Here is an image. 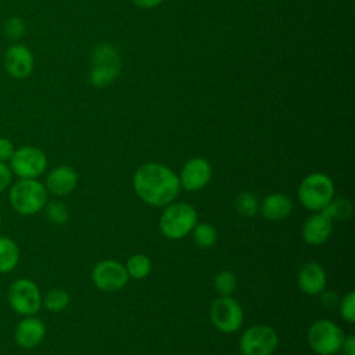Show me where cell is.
I'll return each instance as SVG.
<instances>
[{
  "instance_id": "1",
  "label": "cell",
  "mask_w": 355,
  "mask_h": 355,
  "mask_svg": "<svg viewBox=\"0 0 355 355\" xmlns=\"http://www.w3.org/2000/svg\"><path fill=\"white\" fill-rule=\"evenodd\" d=\"M133 189L146 204L165 207L179 194L180 182L171 168L157 162H147L135 172Z\"/></svg>"
},
{
  "instance_id": "2",
  "label": "cell",
  "mask_w": 355,
  "mask_h": 355,
  "mask_svg": "<svg viewBox=\"0 0 355 355\" xmlns=\"http://www.w3.org/2000/svg\"><path fill=\"white\" fill-rule=\"evenodd\" d=\"M197 223V211L184 201H172L165 205L159 218V230L169 240H182Z\"/></svg>"
},
{
  "instance_id": "3",
  "label": "cell",
  "mask_w": 355,
  "mask_h": 355,
  "mask_svg": "<svg viewBox=\"0 0 355 355\" xmlns=\"http://www.w3.org/2000/svg\"><path fill=\"white\" fill-rule=\"evenodd\" d=\"M10 204L21 215H35L47 204V190L36 179H19L10 187Z\"/></svg>"
},
{
  "instance_id": "4",
  "label": "cell",
  "mask_w": 355,
  "mask_h": 355,
  "mask_svg": "<svg viewBox=\"0 0 355 355\" xmlns=\"http://www.w3.org/2000/svg\"><path fill=\"white\" fill-rule=\"evenodd\" d=\"M334 197L333 179L322 172L309 173L302 179L298 187L301 204L313 212L323 211Z\"/></svg>"
},
{
  "instance_id": "5",
  "label": "cell",
  "mask_w": 355,
  "mask_h": 355,
  "mask_svg": "<svg viewBox=\"0 0 355 355\" xmlns=\"http://www.w3.org/2000/svg\"><path fill=\"white\" fill-rule=\"evenodd\" d=\"M344 338L341 327L329 319L313 322L306 334L309 348L318 355H336L341 349Z\"/></svg>"
},
{
  "instance_id": "6",
  "label": "cell",
  "mask_w": 355,
  "mask_h": 355,
  "mask_svg": "<svg viewBox=\"0 0 355 355\" xmlns=\"http://www.w3.org/2000/svg\"><path fill=\"white\" fill-rule=\"evenodd\" d=\"M10 306L19 315L33 316L42 308V294L37 284L31 279L14 280L7 293Z\"/></svg>"
},
{
  "instance_id": "7",
  "label": "cell",
  "mask_w": 355,
  "mask_h": 355,
  "mask_svg": "<svg viewBox=\"0 0 355 355\" xmlns=\"http://www.w3.org/2000/svg\"><path fill=\"white\" fill-rule=\"evenodd\" d=\"M121 58L118 51L110 44H100L93 53L89 79L92 85L104 87L111 83L121 71Z\"/></svg>"
},
{
  "instance_id": "8",
  "label": "cell",
  "mask_w": 355,
  "mask_h": 355,
  "mask_svg": "<svg viewBox=\"0 0 355 355\" xmlns=\"http://www.w3.org/2000/svg\"><path fill=\"white\" fill-rule=\"evenodd\" d=\"M239 345L243 355H272L279 345V336L270 326L255 324L241 334Z\"/></svg>"
},
{
  "instance_id": "9",
  "label": "cell",
  "mask_w": 355,
  "mask_h": 355,
  "mask_svg": "<svg viewBox=\"0 0 355 355\" xmlns=\"http://www.w3.org/2000/svg\"><path fill=\"white\" fill-rule=\"evenodd\" d=\"M47 168V157L39 147L24 146L14 151L10 169L19 179H36Z\"/></svg>"
},
{
  "instance_id": "10",
  "label": "cell",
  "mask_w": 355,
  "mask_h": 355,
  "mask_svg": "<svg viewBox=\"0 0 355 355\" xmlns=\"http://www.w3.org/2000/svg\"><path fill=\"white\" fill-rule=\"evenodd\" d=\"M209 318L214 326L222 333H234L243 324V309L240 304L230 295L216 298L209 309Z\"/></svg>"
},
{
  "instance_id": "11",
  "label": "cell",
  "mask_w": 355,
  "mask_h": 355,
  "mask_svg": "<svg viewBox=\"0 0 355 355\" xmlns=\"http://www.w3.org/2000/svg\"><path fill=\"white\" fill-rule=\"evenodd\" d=\"M92 280L103 291H118L126 286L129 276L125 265L114 259H104L94 265Z\"/></svg>"
},
{
  "instance_id": "12",
  "label": "cell",
  "mask_w": 355,
  "mask_h": 355,
  "mask_svg": "<svg viewBox=\"0 0 355 355\" xmlns=\"http://www.w3.org/2000/svg\"><path fill=\"white\" fill-rule=\"evenodd\" d=\"M212 178V168L211 164L201 157L190 158L184 162L179 182L180 187L189 190V191H197L204 189Z\"/></svg>"
},
{
  "instance_id": "13",
  "label": "cell",
  "mask_w": 355,
  "mask_h": 355,
  "mask_svg": "<svg viewBox=\"0 0 355 355\" xmlns=\"http://www.w3.org/2000/svg\"><path fill=\"white\" fill-rule=\"evenodd\" d=\"M35 60L31 50L24 44H12L6 50L4 67L10 76L25 79L33 71Z\"/></svg>"
},
{
  "instance_id": "14",
  "label": "cell",
  "mask_w": 355,
  "mask_h": 355,
  "mask_svg": "<svg viewBox=\"0 0 355 355\" xmlns=\"http://www.w3.org/2000/svg\"><path fill=\"white\" fill-rule=\"evenodd\" d=\"M46 336L44 323L35 316H26L15 327L14 338L15 343L24 349H32L37 347Z\"/></svg>"
},
{
  "instance_id": "15",
  "label": "cell",
  "mask_w": 355,
  "mask_h": 355,
  "mask_svg": "<svg viewBox=\"0 0 355 355\" xmlns=\"http://www.w3.org/2000/svg\"><path fill=\"white\" fill-rule=\"evenodd\" d=\"M333 232V220L323 212H315L302 225V239L309 245L323 244Z\"/></svg>"
},
{
  "instance_id": "16",
  "label": "cell",
  "mask_w": 355,
  "mask_h": 355,
  "mask_svg": "<svg viewBox=\"0 0 355 355\" xmlns=\"http://www.w3.org/2000/svg\"><path fill=\"white\" fill-rule=\"evenodd\" d=\"M78 184V173L73 168L61 165L54 168L46 179V190L53 196L62 197L75 190Z\"/></svg>"
},
{
  "instance_id": "17",
  "label": "cell",
  "mask_w": 355,
  "mask_h": 355,
  "mask_svg": "<svg viewBox=\"0 0 355 355\" xmlns=\"http://www.w3.org/2000/svg\"><path fill=\"white\" fill-rule=\"evenodd\" d=\"M326 272L316 262L305 263L298 272V287L306 295L320 294L326 287Z\"/></svg>"
},
{
  "instance_id": "18",
  "label": "cell",
  "mask_w": 355,
  "mask_h": 355,
  "mask_svg": "<svg viewBox=\"0 0 355 355\" xmlns=\"http://www.w3.org/2000/svg\"><path fill=\"white\" fill-rule=\"evenodd\" d=\"M261 214L268 220H283L293 211V201L283 193H272L259 204Z\"/></svg>"
},
{
  "instance_id": "19",
  "label": "cell",
  "mask_w": 355,
  "mask_h": 355,
  "mask_svg": "<svg viewBox=\"0 0 355 355\" xmlns=\"http://www.w3.org/2000/svg\"><path fill=\"white\" fill-rule=\"evenodd\" d=\"M19 261L18 244L10 239L0 236V273L11 272Z\"/></svg>"
},
{
  "instance_id": "20",
  "label": "cell",
  "mask_w": 355,
  "mask_h": 355,
  "mask_svg": "<svg viewBox=\"0 0 355 355\" xmlns=\"http://www.w3.org/2000/svg\"><path fill=\"white\" fill-rule=\"evenodd\" d=\"M126 272L129 277L133 279H144L148 276V273L153 269V263L151 259L144 255V254H135L132 257H129V259L126 261Z\"/></svg>"
},
{
  "instance_id": "21",
  "label": "cell",
  "mask_w": 355,
  "mask_h": 355,
  "mask_svg": "<svg viewBox=\"0 0 355 355\" xmlns=\"http://www.w3.org/2000/svg\"><path fill=\"white\" fill-rule=\"evenodd\" d=\"M191 232H193V240L196 245L200 248H209L216 243V239H218L216 229L207 222L196 223Z\"/></svg>"
},
{
  "instance_id": "22",
  "label": "cell",
  "mask_w": 355,
  "mask_h": 355,
  "mask_svg": "<svg viewBox=\"0 0 355 355\" xmlns=\"http://www.w3.org/2000/svg\"><path fill=\"white\" fill-rule=\"evenodd\" d=\"M323 212L331 219H337V220H343V219H348L352 215V204L349 200L343 198V197H337L327 204V207L323 209Z\"/></svg>"
},
{
  "instance_id": "23",
  "label": "cell",
  "mask_w": 355,
  "mask_h": 355,
  "mask_svg": "<svg viewBox=\"0 0 355 355\" xmlns=\"http://www.w3.org/2000/svg\"><path fill=\"white\" fill-rule=\"evenodd\" d=\"M42 305L50 312H61L69 305V294L62 288H53L42 300Z\"/></svg>"
},
{
  "instance_id": "24",
  "label": "cell",
  "mask_w": 355,
  "mask_h": 355,
  "mask_svg": "<svg viewBox=\"0 0 355 355\" xmlns=\"http://www.w3.org/2000/svg\"><path fill=\"white\" fill-rule=\"evenodd\" d=\"M234 207L240 215L245 218H252L259 209V201L252 193L243 191L236 197Z\"/></svg>"
},
{
  "instance_id": "25",
  "label": "cell",
  "mask_w": 355,
  "mask_h": 355,
  "mask_svg": "<svg viewBox=\"0 0 355 355\" xmlns=\"http://www.w3.org/2000/svg\"><path fill=\"white\" fill-rule=\"evenodd\" d=\"M214 286L220 295H230L237 287V277L230 270H220L214 279Z\"/></svg>"
},
{
  "instance_id": "26",
  "label": "cell",
  "mask_w": 355,
  "mask_h": 355,
  "mask_svg": "<svg viewBox=\"0 0 355 355\" xmlns=\"http://www.w3.org/2000/svg\"><path fill=\"white\" fill-rule=\"evenodd\" d=\"M44 209H46V216L49 218V220H51L55 225L65 223L69 218L68 208L61 201H50V202L47 201V204L44 205Z\"/></svg>"
},
{
  "instance_id": "27",
  "label": "cell",
  "mask_w": 355,
  "mask_h": 355,
  "mask_svg": "<svg viewBox=\"0 0 355 355\" xmlns=\"http://www.w3.org/2000/svg\"><path fill=\"white\" fill-rule=\"evenodd\" d=\"M338 311L347 323L355 322V293L349 291L347 293L340 301H338Z\"/></svg>"
},
{
  "instance_id": "28",
  "label": "cell",
  "mask_w": 355,
  "mask_h": 355,
  "mask_svg": "<svg viewBox=\"0 0 355 355\" xmlns=\"http://www.w3.org/2000/svg\"><path fill=\"white\" fill-rule=\"evenodd\" d=\"M4 32H6V36L10 40L21 39L24 36V32H25L24 19L19 18V17H11L4 25Z\"/></svg>"
},
{
  "instance_id": "29",
  "label": "cell",
  "mask_w": 355,
  "mask_h": 355,
  "mask_svg": "<svg viewBox=\"0 0 355 355\" xmlns=\"http://www.w3.org/2000/svg\"><path fill=\"white\" fill-rule=\"evenodd\" d=\"M14 151H15V147L12 141L7 137H0V161L1 162L10 161Z\"/></svg>"
},
{
  "instance_id": "30",
  "label": "cell",
  "mask_w": 355,
  "mask_h": 355,
  "mask_svg": "<svg viewBox=\"0 0 355 355\" xmlns=\"http://www.w3.org/2000/svg\"><path fill=\"white\" fill-rule=\"evenodd\" d=\"M11 176H12V172H11L10 166L6 162L0 161V193L4 191L10 186Z\"/></svg>"
},
{
  "instance_id": "31",
  "label": "cell",
  "mask_w": 355,
  "mask_h": 355,
  "mask_svg": "<svg viewBox=\"0 0 355 355\" xmlns=\"http://www.w3.org/2000/svg\"><path fill=\"white\" fill-rule=\"evenodd\" d=\"M320 294H322L320 301H322V304H323L324 306L333 308V306L338 305V301H340V300H338V295H337L336 291H326V290H323Z\"/></svg>"
},
{
  "instance_id": "32",
  "label": "cell",
  "mask_w": 355,
  "mask_h": 355,
  "mask_svg": "<svg viewBox=\"0 0 355 355\" xmlns=\"http://www.w3.org/2000/svg\"><path fill=\"white\" fill-rule=\"evenodd\" d=\"M341 349L344 355H355V337L354 336L345 337L343 341Z\"/></svg>"
},
{
  "instance_id": "33",
  "label": "cell",
  "mask_w": 355,
  "mask_h": 355,
  "mask_svg": "<svg viewBox=\"0 0 355 355\" xmlns=\"http://www.w3.org/2000/svg\"><path fill=\"white\" fill-rule=\"evenodd\" d=\"M136 6L141 7V8H151V7H155L158 6L162 0H132Z\"/></svg>"
},
{
  "instance_id": "34",
  "label": "cell",
  "mask_w": 355,
  "mask_h": 355,
  "mask_svg": "<svg viewBox=\"0 0 355 355\" xmlns=\"http://www.w3.org/2000/svg\"><path fill=\"white\" fill-rule=\"evenodd\" d=\"M0 225H1V219H0Z\"/></svg>"
},
{
  "instance_id": "35",
  "label": "cell",
  "mask_w": 355,
  "mask_h": 355,
  "mask_svg": "<svg viewBox=\"0 0 355 355\" xmlns=\"http://www.w3.org/2000/svg\"><path fill=\"white\" fill-rule=\"evenodd\" d=\"M341 355H344V354H341Z\"/></svg>"
}]
</instances>
